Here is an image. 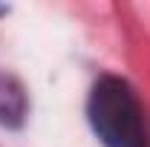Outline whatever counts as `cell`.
<instances>
[{"mask_svg": "<svg viewBox=\"0 0 150 147\" xmlns=\"http://www.w3.org/2000/svg\"><path fill=\"white\" fill-rule=\"evenodd\" d=\"M20 115H23V95L12 90L6 81H0V121L18 124Z\"/></svg>", "mask_w": 150, "mask_h": 147, "instance_id": "2", "label": "cell"}, {"mask_svg": "<svg viewBox=\"0 0 150 147\" xmlns=\"http://www.w3.org/2000/svg\"><path fill=\"white\" fill-rule=\"evenodd\" d=\"M90 121L104 147H147L144 112L127 81L104 75L90 92Z\"/></svg>", "mask_w": 150, "mask_h": 147, "instance_id": "1", "label": "cell"}]
</instances>
